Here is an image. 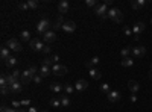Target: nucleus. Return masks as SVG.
<instances>
[{"label": "nucleus", "instance_id": "obj_1", "mask_svg": "<svg viewBox=\"0 0 152 112\" xmlns=\"http://www.w3.org/2000/svg\"><path fill=\"white\" fill-rule=\"evenodd\" d=\"M107 18H110V20H113L114 23H119V24H120V23L123 21V14H122V11H120V9H117V8H111V9H108Z\"/></svg>", "mask_w": 152, "mask_h": 112}, {"label": "nucleus", "instance_id": "obj_2", "mask_svg": "<svg viewBox=\"0 0 152 112\" xmlns=\"http://www.w3.org/2000/svg\"><path fill=\"white\" fill-rule=\"evenodd\" d=\"M49 27H50V21L47 18H43V20H40L38 24H37V32L40 35H44L46 32H49Z\"/></svg>", "mask_w": 152, "mask_h": 112}, {"label": "nucleus", "instance_id": "obj_3", "mask_svg": "<svg viewBox=\"0 0 152 112\" xmlns=\"http://www.w3.org/2000/svg\"><path fill=\"white\" fill-rule=\"evenodd\" d=\"M6 47H8L9 50H12V52H22L23 50L22 44H20L15 38H9L8 43H6Z\"/></svg>", "mask_w": 152, "mask_h": 112}, {"label": "nucleus", "instance_id": "obj_4", "mask_svg": "<svg viewBox=\"0 0 152 112\" xmlns=\"http://www.w3.org/2000/svg\"><path fill=\"white\" fill-rule=\"evenodd\" d=\"M29 45H31V49H32V50H35V52H43L44 47H46V44H44L43 41H40L38 38L31 39V41H29Z\"/></svg>", "mask_w": 152, "mask_h": 112}, {"label": "nucleus", "instance_id": "obj_5", "mask_svg": "<svg viewBox=\"0 0 152 112\" xmlns=\"http://www.w3.org/2000/svg\"><path fill=\"white\" fill-rule=\"evenodd\" d=\"M32 80H34V74H32L29 70H24L23 73H22V77H20V82H22L23 85H28Z\"/></svg>", "mask_w": 152, "mask_h": 112}, {"label": "nucleus", "instance_id": "obj_6", "mask_svg": "<svg viewBox=\"0 0 152 112\" xmlns=\"http://www.w3.org/2000/svg\"><path fill=\"white\" fill-rule=\"evenodd\" d=\"M144 30V23H142V21H137L135 24H134V27H133V34H134V38L135 39H138L140 38V35H142V32Z\"/></svg>", "mask_w": 152, "mask_h": 112}, {"label": "nucleus", "instance_id": "obj_7", "mask_svg": "<svg viewBox=\"0 0 152 112\" xmlns=\"http://www.w3.org/2000/svg\"><path fill=\"white\" fill-rule=\"evenodd\" d=\"M52 73L56 74V76H64L67 73V67L65 65H59V64H55L53 67H52Z\"/></svg>", "mask_w": 152, "mask_h": 112}, {"label": "nucleus", "instance_id": "obj_8", "mask_svg": "<svg viewBox=\"0 0 152 112\" xmlns=\"http://www.w3.org/2000/svg\"><path fill=\"white\" fill-rule=\"evenodd\" d=\"M94 14L99 15V17H103V15H107L108 14V9H107V5L105 3H101V5H96V8H94Z\"/></svg>", "mask_w": 152, "mask_h": 112}, {"label": "nucleus", "instance_id": "obj_9", "mask_svg": "<svg viewBox=\"0 0 152 112\" xmlns=\"http://www.w3.org/2000/svg\"><path fill=\"white\" fill-rule=\"evenodd\" d=\"M65 34H73V32L76 30V23L75 21H65L62 24V27H61Z\"/></svg>", "mask_w": 152, "mask_h": 112}, {"label": "nucleus", "instance_id": "obj_10", "mask_svg": "<svg viewBox=\"0 0 152 112\" xmlns=\"http://www.w3.org/2000/svg\"><path fill=\"white\" fill-rule=\"evenodd\" d=\"M88 88V82L85 80V79H79V80H76V83H75V89L76 91H84V89H87Z\"/></svg>", "mask_w": 152, "mask_h": 112}, {"label": "nucleus", "instance_id": "obj_11", "mask_svg": "<svg viewBox=\"0 0 152 112\" xmlns=\"http://www.w3.org/2000/svg\"><path fill=\"white\" fill-rule=\"evenodd\" d=\"M107 98H108V100L110 102H119V100H120V93H119V91L117 89H111L110 91V93L107 94Z\"/></svg>", "mask_w": 152, "mask_h": 112}, {"label": "nucleus", "instance_id": "obj_12", "mask_svg": "<svg viewBox=\"0 0 152 112\" xmlns=\"http://www.w3.org/2000/svg\"><path fill=\"white\" fill-rule=\"evenodd\" d=\"M70 9V3L67 0H61V2L58 3V11L61 12V14H65V12H69Z\"/></svg>", "mask_w": 152, "mask_h": 112}, {"label": "nucleus", "instance_id": "obj_13", "mask_svg": "<svg viewBox=\"0 0 152 112\" xmlns=\"http://www.w3.org/2000/svg\"><path fill=\"white\" fill-rule=\"evenodd\" d=\"M43 38H44L46 43H53L56 39V32L55 30H49V32H46V34L43 35Z\"/></svg>", "mask_w": 152, "mask_h": 112}, {"label": "nucleus", "instance_id": "obj_14", "mask_svg": "<svg viewBox=\"0 0 152 112\" xmlns=\"http://www.w3.org/2000/svg\"><path fill=\"white\" fill-rule=\"evenodd\" d=\"M133 55H134V58H142V56L146 55V49L142 47V45H138V47H134V49H133Z\"/></svg>", "mask_w": 152, "mask_h": 112}, {"label": "nucleus", "instance_id": "obj_15", "mask_svg": "<svg viewBox=\"0 0 152 112\" xmlns=\"http://www.w3.org/2000/svg\"><path fill=\"white\" fill-rule=\"evenodd\" d=\"M23 89V83L22 82H15L14 85H11V87H9V91H11V93H14V94H17V93H20V91H22Z\"/></svg>", "mask_w": 152, "mask_h": 112}, {"label": "nucleus", "instance_id": "obj_16", "mask_svg": "<svg viewBox=\"0 0 152 112\" xmlns=\"http://www.w3.org/2000/svg\"><path fill=\"white\" fill-rule=\"evenodd\" d=\"M128 87H129V89H131V93L135 94L137 91L140 89V83H138L137 80H129V82H128Z\"/></svg>", "mask_w": 152, "mask_h": 112}, {"label": "nucleus", "instance_id": "obj_17", "mask_svg": "<svg viewBox=\"0 0 152 112\" xmlns=\"http://www.w3.org/2000/svg\"><path fill=\"white\" fill-rule=\"evenodd\" d=\"M50 89L53 91V93H61V91H64V85H61V83H58V82H52L50 83Z\"/></svg>", "mask_w": 152, "mask_h": 112}, {"label": "nucleus", "instance_id": "obj_18", "mask_svg": "<svg viewBox=\"0 0 152 112\" xmlns=\"http://www.w3.org/2000/svg\"><path fill=\"white\" fill-rule=\"evenodd\" d=\"M50 71H52V68L43 64L41 67H40V76H41V77H47L50 74Z\"/></svg>", "mask_w": 152, "mask_h": 112}, {"label": "nucleus", "instance_id": "obj_19", "mask_svg": "<svg viewBox=\"0 0 152 112\" xmlns=\"http://www.w3.org/2000/svg\"><path fill=\"white\" fill-rule=\"evenodd\" d=\"M146 3H148L146 0H137V2H131V8L135 9V11H138L140 8H143V6L146 5Z\"/></svg>", "mask_w": 152, "mask_h": 112}, {"label": "nucleus", "instance_id": "obj_20", "mask_svg": "<svg viewBox=\"0 0 152 112\" xmlns=\"http://www.w3.org/2000/svg\"><path fill=\"white\" fill-rule=\"evenodd\" d=\"M88 74H90L91 79H94V80H99V79L102 77V73H101L99 70H96V68H91V70L88 71Z\"/></svg>", "mask_w": 152, "mask_h": 112}, {"label": "nucleus", "instance_id": "obj_21", "mask_svg": "<svg viewBox=\"0 0 152 112\" xmlns=\"http://www.w3.org/2000/svg\"><path fill=\"white\" fill-rule=\"evenodd\" d=\"M65 21H64V18L59 15V17H56V20H55V23L52 24V27H53V30H56V29H59V27H62V24H64Z\"/></svg>", "mask_w": 152, "mask_h": 112}, {"label": "nucleus", "instance_id": "obj_22", "mask_svg": "<svg viewBox=\"0 0 152 112\" xmlns=\"http://www.w3.org/2000/svg\"><path fill=\"white\" fill-rule=\"evenodd\" d=\"M9 56H11V55H9V49H8V47H5V45H3V47L0 49V58H2L3 61H6V59H8Z\"/></svg>", "mask_w": 152, "mask_h": 112}, {"label": "nucleus", "instance_id": "obj_23", "mask_svg": "<svg viewBox=\"0 0 152 112\" xmlns=\"http://www.w3.org/2000/svg\"><path fill=\"white\" fill-rule=\"evenodd\" d=\"M15 64H17V58H15V56H9V58L5 61V65H6V67H15Z\"/></svg>", "mask_w": 152, "mask_h": 112}, {"label": "nucleus", "instance_id": "obj_24", "mask_svg": "<svg viewBox=\"0 0 152 112\" xmlns=\"http://www.w3.org/2000/svg\"><path fill=\"white\" fill-rule=\"evenodd\" d=\"M131 53H133V49H131V47H123V49L120 50V56H122V59H123V58H129Z\"/></svg>", "mask_w": 152, "mask_h": 112}, {"label": "nucleus", "instance_id": "obj_25", "mask_svg": "<svg viewBox=\"0 0 152 112\" xmlns=\"http://www.w3.org/2000/svg\"><path fill=\"white\" fill-rule=\"evenodd\" d=\"M61 106L62 108H69L70 106V97L69 96H61Z\"/></svg>", "mask_w": 152, "mask_h": 112}, {"label": "nucleus", "instance_id": "obj_26", "mask_svg": "<svg viewBox=\"0 0 152 112\" xmlns=\"http://www.w3.org/2000/svg\"><path fill=\"white\" fill-rule=\"evenodd\" d=\"M97 64H99V58H97V56H94V58H91L90 61L87 62V67H88V68L91 70V68H93V67H96Z\"/></svg>", "mask_w": 152, "mask_h": 112}, {"label": "nucleus", "instance_id": "obj_27", "mask_svg": "<svg viewBox=\"0 0 152 112\" xmlns=\"http://www.w3.org/2000/svg\"><path fill=\"white\" fill-rule=\"evenodd\" d=\"M120 64L123 65V67H133V65H134V61H133L131 58H123Z\"/></svg>", "mask_w": 152, "mask_h": 112}, {"label": "nucleus", "instance_id": "obj_28", "mask_svg": "<svg viewBox=\"0 0 152 112\" xmlns=\"http://www.w3.org/2000/svg\"><path fill=\"white\" fill-rule=\"evenodd\" d=\"M64 91H65V93H67L69 96H70V94H73L75 91H76V89H75V85H70V83L64 85Z\"/></svg>", "mask_w": 152, "mask_h": 112}, {"label": "nucleus", "instance_id": "obj_29", "mask_svg": "<svg viewBox=\"0 0 152 112\" xmlns=\"http://www.w3.org/2000/svg\"><path fill=\"white\" fill-rule=\"evenodd\" d=\"M50 106H53V108L61 106V97H55V98H52V100H50Z\"/></svg>", "mask_w": 152, "mask_h": 112}, {"label": "nucleus", "instance_id": "obj_30", "mask_svg": "<svg viewBox=\"0 0 152 112\" xmlns=\"http://www.w3.org/2000/svg\"><path fill=\"white\" fill-rule=\"evenodd\" d=\"M20 36H22V41H31V32L29 30H23Z\"/></svg>", "mask_w": 152, "mask_h": 112}, {"label": "nucleus", "instance_id": "obj_31", "mask_svg": "<svg viewBox=\"0 0 152 112\" xmlns=\"http://www.w3.org/2000/svg\"><path fill=\"white\" fill-rule=\"evenodd\" d=\"M6 82H8V87H11V85H14V83L18 82V80H17V79L12 76V74H8V76H6Z\"/></svg>", "mask_w": 152, "mask_h": 112}, {"label": "nucleus", "instance_id": "obj_32", "mask_svg": "<svg viewBox=\"0 0 152 112\" xmlns=\"http://www.w3.org/2000/svg\"><path fill=\"white\" fill-rule=\"evenodd\" d=\"M26 3L29 5V9H37L38 8V2H37V0H28Z\"/></svg>", "mask_w": 152, "mask_h": 112}, {"label": "nucleus", "instance_id": "obj_33", "mask_svg": "<svg viewBox=\"0 0 152 112\" xmlns=\"http://www.w3.org/2000/svg\"><path fill=\"white\" fill-rule=\"evenodd\" d=\"M0 88H9L8 87V82H6V76L3 74L2 79H0Z\"/></svg>", "mask_w": 152, "mask_h": 112}, {"label": "nucleus", "instance_id": "obj_34", "mask_svg": "<svg viewBox=\"0 0 152 112\" xmlns=\"http://www.w3.org/2000/svg\"><path fill=\"white\" fill-rule=\"evenodd\" d=\"M123 34L126 35V36L134 35V34H133V27H128V26H125V27H123Z\"/></svg>", "mask_w": 152, "mask_h": 112}, {"label": "nucleus", "instance_id": "obj_35", "mask_svg": "<svg viewBox=\"0 0 152 112\" xmlns=\"http://www.w3.org/2000/svg\"><path fill=\"white\" fill-rule=\"evenodd\" d=\"M101 91H103V93L108 94L110 91H111V89H110V85H108V83H102V85H101Z\"/></svg>", "mask_w": 152, "mask_h": 112}, {"label": "nucleus", "instance_id": "obj_36", "mask_svg": "<svg viewBox=\"0 0 152 112\" xmlns=\"http://www.w3.org/2000/svg\"><path fill=\"white\" fill-rule=\"evenodd\" d=\"M85 5H87L88 8H93V9H94L97 3H96V0H87V2H85Z\"/></svg>", "mask_w": 152, "mask_h": 112}, {"label": "nucleus", "instance_id": "obj_37", "mask_svg": "<svg viewBox=\"0 0 152 112\" xmlns=\"http://www.w3.org/2000/svg\"><path fill=\"white\" fill-rule=\"evenodd\" d=\"M43 64H44V65H47V67H50V65L53 67V65H55V64H53V61H52V58H46L44 61H43Z\"/></svg>", "mask_w": 152, "mask_h": 112}, {"label": "nucleus", "instance_id": "obj_38", "mask_svg": "<svg viewBox=\"0 0 152 112\" xmlns=\"http://www.w3.org/2000/svg\"><path fill=\"white\" fill-rule=\"evenodd\" d=\"M41 82H43V77L40 76V74L34 76V83H35V85H40V83H41Z\"/></svg>", "mask_w": 152, "mask_h": 112}, {"label": "nucleus", "instance_id": "obj_39", "mask_svg": "<svg viewBox=\"0 0 152 112\" xmlns=\"http://www.w3.org/2000/svg\"><path fill=\"white\" fill-rule=\"evenodd\" d=\"M18 8L22 11H29V5L28 3H18Z\"/></svg>", "mask_w": 152, "mask_h": 112}, {"label": "nucleus", "instance_id": "obj_40", "mask_svg": "<svg viewBox=\"0 0 152 112\" xmlns=\"http://www.w3.org/2000/svg\"><path fill=\"white\" fill-rule=\"evenodd\" d=\"M28 70H29V71H31V73L34 74V76H37V73H38V68L35 67V65H31V67H29Z\"/></svg>", "mask_w": 152, "mask_h": 112}, {"label": "nucleus", "instance_id": "obj_41", "mask_svg": "<svg viewBox=\"0 0 152 112\" xmlns=\"http://www.w3.org/2000/svg\"><path fill=\"white\" fill-rule=\"evenodd\" d=\"M22 108H31V102L29 100H22Z\"/></svg>", "mask_w": 152, "mask_h": 112}, {"label": "nucleus", "instance_id": "obj_42", "mask_svg": "<svg viewBox=\"0 0 152 112\" xmlns=\"http://www.w3.org/2000/svg\"><path fill=\"white\" fill-rule=\"evenodd\" d=\"M12 108H14V109H18V108H22V102H12Z\"/></svg>", "mask_w": 152, "mask_h": 112}, {"label": "nucleus", "instance_id": "obj_43", "mask_svg": "<svg viewBox=\"0 0 152 112\" xmlns=\"http://www.w3.org/2000/svg\"><path fill=\"white\" fill-rule=\"evenodd\" d=\"M50 52H52V49L49 47V45H46V47H44V50H43V53H44V55H49Z\"/></svg>", "mask_w": 152, "mask_h": 112}, {"label": "nucleus", "instance_id": "obj_44", "mask_svg": "<svg viewBox=\"0 0 152 112\" xmlns=\"http://www.w3.org/2000/svg\"><path fill=\"white\" fill-rule=\"evenodd\" d=\"M9 93H11L9 88H2V96H8Z\"/></svg>", "mask_w": 152, "mask_h": 112}, {"label": "nucleus", "instance_id": "obj_45", "mask_svg": "<svg viewBox=\"0 0 152 112\" xmlns=\"http://www.w3.org/2000/svg\"><path fill=\"white\" fill-rule=\"evenodd\" d=\"M52 61H53V64H58V61H59V56H58V55H53V56H52Z\"/></svg>", "mask_w": 152, "mask_h": 112}, {"label": "nucleus", "instance_id": "obj_46", "mask_svg": "<svg viewBox=\"0 0 152 112\" xmlns=\"http://www.w3.org/2000/svg\"><path fill=\"white\" fill-rule=\"evenodd\" d=\"M28 112H38V109L35 106H31V108H28Z\"/></svg>", "mask_w": 152, "mask_h": 112}, {"label": "nucleus", "instance_id": "obj_47", "mask_svg": "<svg viewBox=\"0 0 152 112\" xmlns=\"http://www.w3.org/2000/svg\"><path fill=\"white\" fill-rule=\"evenodd\" d=\"M131 102H133V103H135V102H137V96H135V94L131 96Z\"/></svg>", "mask_w": 152, "mask_h": 112}, {"label": "nucleus", "instance_id": "obj_48", "mask_svg": "<svg viewBox=\"0 0 152 112\" xmlns=\"http://www.w3.org/2000/svg\"><path fill=\"white\" fill-rule=\"evenodd\" d=\"M105 5H107V6H111V5H113V0H105V2H103Z\"/></svg>", "mask_w": 152, "mask_h": 112}, {"label": "nucleus", "instance_id": "obj_49", "mask_svg": "<svg viewBox=\"0 0 152 112\" xmlns=\"http://www.w3.org/2000/svg\"><path fill=\"white\" fill-rule=\"evenodd\" d=\"M6 111H8V106H2V108H0V112H6Z\"/></svg>", "mask_w": 152, "mask_h": 112}, {"label": "nucleus", "instance_id": "obj_50", "mask_svg": "<svg viewBox=\"0 0 152 112\" xmlns=\"http://www.w3.org/2000/svg\"><path fill=\"white\" fill-rule=\"evenodd\" d=\"M18 112H28V109H18Z\"/></svg>", "mask_w": 152, "mask_h": 112}, {"label": "nucleus", "instance_id": "obj_51", "mask_svg": "<svg viewBox=\"0 0 152 112\" xmlns=\"http://www.w3.org/2000/svg\"><path fill=\"white\" fill-rule=\"evenodd\" d=\"M149 79H151V80H152V70L149 71Z\"/></svg>", "mask_w": 152, "mask_h": 112}, {"label": "nucleus", "instance_id": "obj_52", "mask_svg": "<svg viewBox=\"0 0 152 112\" xmlns=\"http://www.w3.org/2000/svg\"><path fill=\"white\" fill-rule=\"evenodd\" d=\"M41 112H49V111H41Z\"/></svg>", "mask_w": 152, "mask_h": 112}, {"label": "nucleus", "instance_id": "obj_53", "mask_svg": "<svg viewBox=\"0 0 152 112\" xmlns=\"http://www.w3.org/2000/svg\"><path fill=\"white\" fill-rule=\"evenodd\" d=\"M151 70H152V64H151Z\"/></svg>", "mask_w": 152, "mask_h": 112}, {"label": "nucleus", "instance_id": "obj_54", "mask_svg": "<svg viewBox=\"0 0 152 112\" xmlns=\"http://www.w3.org/2000/svg\"><path fill=\"white\" fill-rule=\"evenodd\" d=\"M151 23H152V18H151Z\"/></svg>", "mask_w": 152, "mask_h": 112}]
</instances>
